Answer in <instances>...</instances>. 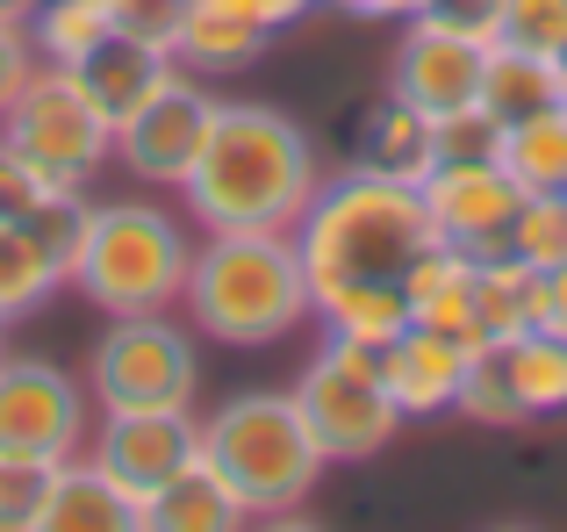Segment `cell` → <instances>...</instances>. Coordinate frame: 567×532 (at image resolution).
Wrapping results in <instances>:
<instances>
[{"mask_svg": "<svg viewBox=\"0 0 567 532\" xmlns=\"http://www.w3.org/2000/svg\"><path fill=\"white\" fill-rule=\"evenodd\" d=\"M181 195L202 231H295L317 195V152L295 115L266 101H216Z\"/></svg>", "mask_w": 567, "mask_h": 532, "instance_id": "obj_1", "label": "cell"}, {"mask_svg": "<svg viewBox=\"0 0 567 532\" xmlns=\"http://www.w3.org/2000/svg\"><path fill=\"white\" fill-rule=\"evenodd\" d=\"M424 187L388 181L374 166H352L338 181H317L309 209L295 216V253L309 266V295L346 288V280H402L416 253H431Z\"/></svg>", "mask_w": 567, "mask_h": 532, "instance_id": "obj_2", "label": "cell"}, {"mask_svg": "<svg viewBox=\"0 0 567 532\" xmlns=\"http://www.w3.org/2000/svg\"><path fill=\"white\" fill-rule=\"evenodd\" d=\"M181 303L194 331L223 338V346H274L302 317H317L295 231H208V245L187 266Z\"/></svg>", "mask_w": 567, "mask_h": 532, "instance_id": "obj_3", "label": "cell"}, {"mask_svg": "<svg viewBox=\"0 0 567 532\" xmlns=\"http://www.w3.org/2000/svg\"><path fill=\"white\" fill-rule=\"evenodd\" d=\"M202 461L230 482L251 519H288L317 490V475L331 468L317 432H309V418H302V403H295V389L288 396L245 389L230 403H216L202 424Z\"/></svg>", "mask_w": 567, "mask_h": 532, "instance_id": "obj_4", "label": "cell"}, {"mask_svg": "<svg viewBox=\"0 0 567 532\" xmlns=\"http://www.w3.org/2000/svg\"><path fill=\"white\" fill-rule=\"evenodd\" d=\"M194 245L181 238L166 209L152 202H101L86 224V253L72 266V288L101 309V317H152L187 295Z\"/></svg>", "mask_w": 567, "mask_h": 532, "instance_id": "obj_5", "label": "cell"}, {"mask_svg": "<svg viewBox=\"0 0 567 532\" xmlns=\"http://www.w3.org/2000/svg\"><path fill=\"white\" fill-rule=\"evenodd\" d=\"M295 403H302L323 461H374L402 432V410L381 381V352L352 346V338H331V331H323V352L295 381Z\"/></svg>", "mask_w": 567, "mask_h": 532, "instance_id": "obj_6", "label": "cell"}, {"mask_svg": "<svg viewBox=\"0 0 567 532\" xmlns=\"http://www.w3.org/2000/svg\"><path fill=\"white\" fill-rule=\"evenodd\" d=\"M0 137H8L22 158H37L58 187H86L101 173V158L115 152L109 115L86 101V86H80L72 65H37L29 72L22 94H14L8 115H0Z\"/></svg>", "mask_w": 567, "mask_h": 532, "instance_id": "obj_7", "label": "cell"}, {"mask_svg": "<svg viewBox=\"0 0 567 532\" xmlns=\"http://www.w3.org/2000/svg\"><path fill=\"white\" fill-rule=\"evenodd\" d=\"M86 381H94L101 410H187L202 367H194V338L173 324V309H152V317H109Z\"/></svg>", "mask_w": 567, "mask_h": 532, "instance_id": "obj_8", "label": "cell"}, {"mask_svg": "<svg viewBox=\"0 0 567 532\" xmlns=\"http://www.w3.org/2000/svg\"><path fill=\"white\" fill-rule=\"evenodd\" d=\"M194 461H202V424H194L187 410H109V424H101V439H94V468L130 497L137 532H144L152 497Z\"/></svg>", "mask_w": 567, "mask_h": 532, "instance_id": "obj_9", "label": "cell"}, {"mask_svg": "<svg viewBox=\"0 0 567 532\" xmlns=\"http://www.w3.org/2000/svg\"><path fill=\"white\" fill-rule=\"evenodd\" d=\"M86 439V403L65 367L0 360V453L22 461H72Z\"/></svg>", "mask_w": 567, "mask_h": 532, "instance_id": "obj_10", "label": "cell"}, {"mask_svg": "<svg viewBox=\"0 0 567 532\" xmlns=\"http://www.w3.org/2000/svg\"><path fill=\"white\" fill-rule=\"evenodd\" d=\"M208 115H216V94H208L194 72H173L123 130H115V152L137 181L152 187H181L202 158V137H208Z\"/></svg>", "mask_w": 567, "mask_h": 532, "instance_id": "obj_11", "label": "cell"}, {"mask_svg": "<svg viewBox=\"0 0 567 532\" xmlns=\"http://www.w3.org/2000/svg\"><path fill=\"white\" fill-rule=\"evenodd\" d=\"M517 202H525V187H517L496 158H439L431 181H424L431 231H439L445 245H460V253H474V259L503 253Z\"/></svg>", "mask_w": 567, "mask_h": 532, "instance_id": "obj_12", "label": "cell"}, {"mask_svg": "<svg viewBox=\"0 0 567 532\" xmlns=\"http://www.w3.org/2000/svg\"><path fill=\"white\" fill-rule=\"evenodd\" d=\"M482 65H488V43L460 37V29L431 22V14H410V37L395 43L388 94H402L410 109H424L439 123V115H460L482 101Z\"/></svg>", "mask_w": 567, "mask_h": 532, "instance_id": "obj_13", "label": "cell"}, {"mask_svg": "<svg viewBox=\"0 0 567 532\" xmlns=\"http://www.w3.org/2000/svg\"><path fill=\"white\" fill-rule=\"evenodd\" d=\"M266 43H274V22L259 14V0H181L173 65L194 80H223V72H245Z\"/></svg>", "mask_w": 567, "mask_h": 532, "instance_id": "obj_14", "label": "cell"}, {"mask_svg": "<svg viewBox=\"0 0 567 532\" xmlns=\"http://www.w3.org/2000/svg\"><path fill=\"white\" fill-rule=\"evenodd\" d=\"M467 367H474V346L431 331V324H410L402 338L381 346V381H388L402 418H439V410H453Z\"/></svg>", "mask_w": 567, "mask_h": 532, "instance_id": "obj_15", "label": "cell"}, {"mask_svg": "<svg viewBox=\"0 0 567 532\" xmlns=\"http://www.w3.org/2000/svg\"><path fill=\"white\" fill-rule=\"evenodd\" d=\"M80 72V86H86V101H94L101 115H109V130H123L130 115L144 109V101L158 94V86L173 80V51L166 43H144V37H123V29H115L109 43H101L94 58H86V65H72Z\"/></svg>", "mask_w": 567, "mask_h": 532, "instance_id": "obj_16", "label": "cell"}, {"mask_svg": "<svg viewBox=\"0 0 567 532\" xmlns=\"http://www.w3.org/2000/svg\"><path fill=\"white\" fill-rule=\"evenodd\" d=\"M37 532H137V511L94 461H58L43 511H37Z\"/></svg>", "mask_w": 567, "mask_h": 532, "instance_id": "obj_17", "label": "cell"}, {"mask_svg": "<svg viewBox=\"0 0 567 532\" xmlns=\"http://www.w3.org/2000/svg\"><path fill=\"white\" fill-rule=\"evenodd\" d=\"M360 166L424 187L431 166H439V123H431L424 109H410L402 94H388L381 109L367 115V130H360Z\"/></svg>", "mask_w": 567, "mask_h": 532, "instance_id": "obj_18", "label": "cell"}, {"mask_svg": "<svg viewBox=\"0 0 567 532\" xmlns=\"http://www.w3.org/2000/svg\"><path fill=\"white\" fill-rule=\"evenodd\" d=\"M251 511L237 504V490L216 475L208 461L181 468V475L166 482V490L152 497V511H144V532H237Z\"/></svg>", "mask_w": 567, "mask_h": 532, "instance_id": "obj_19", "label": "cell"}, {"mask_svg": "<svg viewBox=\"0 0 567 532\" xmlns=\"http://www.w3.org/2000/svg\"><path fill=\"white\" fill-rule=\"evenodd\" d=\"M317 317L331 338H352V346H388V338L410 331V295L402 280H346V288L317 295Z\"/></svg>", "mask_w": 567, "mask_h": 532, "instance_id": "obj_20", "label": "cell"}, {"mask_svg": "<svg viewBox=\"0 0 567 532\" xmlns=\"http://www.w3.org/2000/svg\"><path fill=\"white\" fill-rule=\"evenodd\" d=\"M496 166L511 173L525 195H554V187H567V101L525 115V123H503Z\"/></svg>", "mask_w": 567, "mask_h": 532, "instance_id": "obj_21", "label": "cell"}, {"mask_svg": "<svg viewBox=\"0 0 567 532\" xmlns=\"http://www.w3.org/2000/svg\"><path fill=\"white\" fill-rule=\"evenodd\" d=\"M560 101V72L554 58L539 51H517V43H488V65H482V109L496 123H525V115L554 109Z\"/></svg>", "mask_w": 567, "mask_h": 532, "instance_id": "obj_22", "label": "cell"}, {"mask_svg": "<svg viewBox=\"0 0 567 532\" xmlns=\"http://www.w3.org/2000/svg\"><path fill=\"white\" fill-rule=\"evenodd\" d=\"M488 352H496V367L511 375L525 418H560L567 410V338L560 331H517Z\"/></svg>", "mask_w": 567, "mask_h": 532, "instance_id": "obj_23", "label": "cell"}, {"mask_svg": "<svg viewBox=\"0 0 567 532\" xmlns=\"http://www.w3.org/2000/svg\"><path fill=\"white\" fill-rule=\"evenodd\" d=\"M109 37H115V14L101 8V0H37V8H29L37 65H86Z\"/></svg>", "mask_w": 567, "mask_h": 532, "instance_id": "obj_24", "label": "cell"}, {"mask_svg": "<svg viewBox=\"0 0 567 532\" xmlns=\"http://www.w3.org/2000/svg\"><path fill=\"white\" fill-rule=\"evenodd\" d=\"M474 324H482V346L532 331V266L511 253L474 259Z\"/></svg>", "mask_w": 567, "mask_h": 532, "instance_id": "obj_25", "label": "cell"}, {"mask_svg": "<svg viewBox=\"0 0 567 532\" xmlns=\"http://www.w3.org/2000/svg\"><path fill=\"white\" fill-rule=\"evenodd\" d=\"M58 288H65V274H58V259L37 245V231L29 224H0V324L43 309Z\"/></svg>", "mask_w": 567, "mask_h": 532, "instance_id": "obj_26", "label": "cell"}, {"mask_svg": "<svg viewBox=\"0 0 567 532\" xmlns=\"http://www.w3.org/2000/svg\"><path fill=\"white\" fill-rule=\"evenodd\" d=\"M503 253L525 259L532 274H546V266H567V187H554V195H525V202H517Z\"/></svg>", "mask_w": 567, "mask_h": 532, "instance_id": "obj_27", "label": "cell"}, {"mask_svg": "<svg viewBox=\"0 0 567 532\" xmlns=\"http://www.w3.org/2000/svg\"><path fill=\"white\" fill-rule=\"evenodd\" d=\"M29 231H37V245L58 259V274L72 280V266H80V253H86V224H94V202L80 195V187H58V195H43L37 209L22 216Z\"/></svg>", "mask_w": 567, "mask_h": 532, "instance_id": "obj_28", "label": "cell"}, {"mask_svg": "<svg viewBox=\"0 0 567 532\" xmlns=\"http://www.w3.org/2000/svg\"><path fill=\"white\" fill-rule=\"evenodd\" d=\"M460 418H474V424H532L525 418V403H517V389H511V375L496 367V352H474V367H467V381H460Z\"/></svg>", "mask_w": 567, "mask_h": 532, "instance_id": "obj_29", "label": "cell"}, {"mask_svg": "<svg viewBox=\"0 0 567 532\" xmlns=\"http://www.w3.org/2000/svg\"><path fill=\"white\" fill-rule=\"evenodd\" d=\"M58 461H22V453H0V532H37L43 490H51Z\"/></svg>", "mask_w": 567, "mask_h": 532, "instance_id": "obj_30", "label": "cell"}, {"mask_svg": "<svg viewBox=\"0 0 567 532\" xmlns=\"http://www.w3.org/2000/svg\"><path fill=\"white\" fill-rule=\"evenodd\" d=\"M496 43H517V51L554 58L560 43H567V0H503Z\"/></svg>", "mask_w": 567, "mask_h": 532, "instance_id": "obj_31", "label": "cell"}, {"mask_svg": "<svg viewBox=\"0 0 567 532\" xmlns=\"http://www.w3.org/2000/svg\"><path fill=\"white\" fill-rule=\"evenodd\" d=\"M43 195H58V181L37 166V158H22L8 137H0V224H22Z\"/></svg>", "mask_w": 567, "mask_h": 532, "instance_id": "obj_32", "label": "cell"}, {"mask_svg": "<svg viewBox=\"0 0 567 532\" xmlns=\"http://www.w3.org/2000/svg\"><path fill=\"white\" fill-rule=\"evenodd\" d=\"M115 14L123 37H144V43H166L173 51V29H181V0H101Z\"/></svg>", "mask_w": 567, "mask_h": 532, "instance_id": "obj_33", "label": "cell"}, {"mask_svg": "<svg viewBox=\"0 0 567 532\" xmlns=\"http://www.w3.org/2000/svg\"><path fill=\"white\" fill-rule=\"evenodd\" d=\"M29 72H37V43H29V22H8V14H0V115H8V101L22 94Z\"/></svg>", "mask_w": 567, "mask_h": 532, "instance_id": "obj_34", "label": "cell"}, {"mask_svg": "<svg viewBox=\"0 0 567 532\" xmlns=\"http://www.w3.org/2000/svg\"><path fill=\"white\" fill-rule=\"evenodd\" d=\"M424 14L460 29V37H474V43H496V29H503V0H431Z\"/></svg>", "mask_w": 567, "mask_h": 532, "instance_id": "obj_35", "label": "cell"}, {"mask_svg": "<svg viewBox=\"0 0 567 532\" xmlns=\"http://www.w3.org/2000/svg\"><path fill=\"white\" fill-rule=\"evenodd\" d=\"M532 331H560L567 338V266L532 274Z\"/></svg>", "mask_w": 567, "mask_h": 532, "instance_id": "obj_36", "label": "cell"}, {"mask_svg": "<svg viewBox=\"0 0 567 532\" xmlns=\"http://www.w3.org/2000/svg\"><path fill=\"white\" fill-rule=\"evenodd\" d=\"M338 14H360V22H410V14H424L431 0H331Z\"/></svg>", "mask_w": 567, "mask_h": 532, "instance_id": "obj_37", "label": "cell"}, {"mask_svg": "<svg viewBox=\"0 0 567 532\" xmlns=\"http://www.w3.org/2000/svg\"><path fill=\"white\" fill-rule=\"evenodd\" d=\"M309 8H317V0H259V14H266V22H274V29H288V22H302V14Z\"/></svg>", "mask_w": 567, "mask_h": 532, "instance_id": "obj_38", "label": "cell"}, {"mask_svg": "<svg viewBox=\"0 0 567 532\" xmlns=\"http://www.w3.org/2000/svg\"><path fill=\"white\" fill-rule=\"evenodd\" d=\"M0 14H8V22H29V0H0Z\"/></svg>", "mask_w": 567, "mask_h": 532, "instance_id": "obj_39", "label": "cell"}, {"mask_svg": "<svg viewBox=\"0 0 567 532\" xmlns=\"http://www.w3.org/2000/svg\"><path fill=\"white\" fill-rule=\"evenodd\" d=\"M554 72H560V101H567V43L554 51Z\"/></svg>", "mask_w": 567, "mask_h": 532, "instance_id": "obj_40", "label": "cell"}, {"mask_svg": "<svg viewBox=\"0 0 567 532\" xmlns=\"http://www.w3.org/2000/svg\"><path fill=\"white\" fill-rule=\"evenodd\" d=\"M29 8H37V0H29Z\"/></svg>", "mask_w": 567, "mask_h": 532, "instance_id": "obj_41", "label": "cell"}]
</instances>
